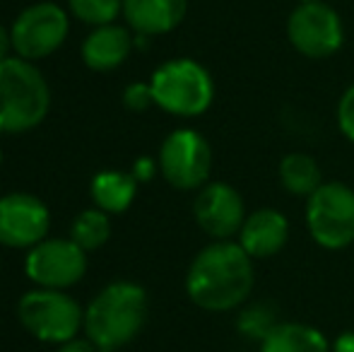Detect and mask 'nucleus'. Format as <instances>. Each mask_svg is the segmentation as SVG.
I'll return each mask as SVG.
<instances>
[{
  "label": "nucleus",
  "mask_w": 354,
  "mask_h": 352,
  "mask_svg": "<svg viewBox=\"0 0 354 352\" xmlns=\"http://www.w3.org/2000/svg\"><path fill=\"white\" fill-rule=\"evenodd\" d=\"M154 169H157V165L149 157H140L133 167V176H136V181H149L154 176Z\"/></svg>",
  "instance_id": "obj_24"
},
{
  "label": "nucleus",
  "mask_w": 354,
  "mask_h": 352,
  "mask_svg": "<svg viewBox=\"0 0 354 352\" xmlns=\"http://www.w3.org/2000/svg\"><path fill=\"white\" fill-rule=\"evenodd\" d=\"M29 280L46 290H66L82 280L87 270V251L73 239H44L32 246L24 263Z\"/></svg>",
  "instance_id": "obj_10"
},
{
  "label": "nucleus",
  "mask_w": 354,
  "mask_h": 352,
  "mask_svg": "<svg viewBox=\"0 0 354 352\" xmlns=\"http://www.w3.org/2000/svg\"><path fill=\"white\" fill-rule=\"evenodd\" d=\"M17 314L22 326L44 343H68L84 324V311L61 290L39 287L19 299Z\"/></svg>",
  "instance_id": "obj_5"
},
{
  "label": "nucleus",
  "mask_w": 354,
  "mask_h": 352,
  "mask_svg": "<svg viewBox=\"0 0 354 352\" xmlns=\"http://www.w3.org/2000/svg\"><path fill=\"white\" fill-rule=\"evenodd\" d=\"M10 46H12V37H10V34L5 32L3 27H0V63H3L5 58H8Z\"/></svg>",
  "instance_id": "obj_27"
},
{
  "label": "nucleus",
  "mask_w": 354,
  "mask_h": 352,
  "mask_svg": "<svg viewBox=\"0 0 354 352\" xmlns=\"http://www.w3.org/2000/svg\"><path fill=\"white\" fill-rule=\"evenodd\" d=\"M256 282L253 259L241 244L227 239L205 246L193 259L186 275V292L205 311H232L248 299Z\"/></svg>",
  "instance_id": "obj_1"
},
{
  "label": "nucleus",
  "mask_w": 354,
  "mask_h": 352,
  "mask_svg": "<svg viewBox=\"0 0 354 352\" xmlns=\"http://www.w3.org/2000/svg\"><path fill=\"white\" fill-rule=\"evenodd\" d=\"M56 352H99L97 348H94L92 340H68V343H63L61 348H58Z\"/></svg>",
  "instance_id": "obj_25"
},
{
  "label": "nucleus",
  "mask_w": 354,
  "mask_h": 352,
  "mask_svg": "<svg viewBox=\"0 0 354 352\" xmlns=\"http://www.w3.org/2000/svg\"><path fill=\"white\" fill-rule=\"evenodd\" d=\"M287 37L292 46L306 58H328L342 46V19L326 3H301L287 19Z\"/></svg>",
  "instance_id": "obj_8"
},
{
  "label": "nucleus",
  "mask_w": 354,
  "mask_h": 352,
  "mask_svg": "<svg viewBox=\"0 0 354 352\" xmlns=\"http://www.w3.org/2000/svg\"><path fill=\"white\" fill-rule=\"evenodd\" d=\"M0 162H3V155H0Z\"/></svg>",
  "instance_id": "obj_29"
},
{
  "label": "nucleus",
  "mask_w": 354,
  "mask_h": 352,
  "mask_svg": "<svg viewBox=\"0 0 354 352\" xmlns=\"http://www.w3.org/2000/svg\"><path fill=\"white\" fill-rule=\"evenodd\" d=\"M277 314H275V306H270L268 302H256V304L246 306V309L239 314V331H241L246 338L251 340H266L272 331L277 328Z\"/></svg>",
  "instance_id": "obj_20"
},
{
  "label": "nucleus",
  "mask_w": 354,
  "mask_h": 352,
  "mask_svg": "<svg viewBox=\"0 0 354 352\" xmlns=\"http://www.w3.org/2000/svg\"><path fill=\"white\" fill-rule=\"evenodd\" d=\"M12 48L24 61L51 56L68 37V15L53 3L27 8L12 24Z\"/></svg>",
  "instance_id": "obj_9"
},
{
  "label": "nucleus",
  "mask_w": 354,
  "mask_h": 352,
  "mask_svg": "<svg viewBox=\"0 0 354 352\" xmlns=\"http://www.w3.org/2000/svg\"><path fill=\"white\" fill-rule=\"evenodd\" d=\"M111 237V222L104 210H84L77 220L73 222V237L71 239L80 249L94 251Z\"/></svg>",
  "instance_id": "obj_19"
},
{
  "label": "nucleus",
  "mask_w": 354,
  "mask_h": 352,
  "mask_svg": "<svg viewBox=\"0 0 354 352\" xmlns=\"http://www.w3.org/2000/svg\"><path fill=\"white\" fill-rule=\"evenodd\" d=\"M154 104L174 116H201L214 99L210 73L191 58H176L154 71L149 80Z\"/></svg>",
  "instance_id": "obj_4"
},
{
  "label": "nucleus",
  "mask_w": 354,
  "mask_h": 352,
  "mask_svg": "<svg viewBox=\"0 0 354 352\" xmlns=\"http://www.w3.org/2000/svg\"><path fill=\"white\" fill-rule=\"evenodd\" d=\"M287 239L289 222L275 207H261V210L246 215V222L239 232V244L253 261L280 254Z\"/></svg>",
  "instance_id": "obj_13"
},
{
  "label": "nucleus",
  "mask_w": 354,
  "mask_h": 352,
  "mask_svg": "<svg viewBox=\"0 0 354 352\" xmlns=\"http://www.w3.org/2000/svg\"><path fill=\"white\" fill-rule=\"evenodd\" d=\"M196 222L214 241H227L239 234L246 222V207L239 191L229 183H207L196 198Z\"/></svg>",
  "instance_id": "obj_12"
},
{
  "label": "nucleus",
  "mask_w": 354,
  "mask_h": 352,
  "mask_svg": "<svg viewBox=\"0 0 354 352\" xmlns=\"http://www.w3.org/2000/svg\"><path fill=\"white\" fill-rule=\"evenodd\" d=\"M188 0H123L128 24L142 37H157L183 22Z\"/></svg>",
  "instance_id": "obj_14"
},
{
  "label": "nucleus",
  "mask_w": 354,
  "mask_h": 352,
  "mask_svg": "<svg viewBox=\"0 0 354 352\" xmlns=\"http://www.w3.org/2000/svg\"><path fill=\"white\" fill-rule=\"evenodd\" d=\"M337 126H340L342 136L350 142H354V85L345 89L337 104Z\"/></svg>",
  "instance_id": "obj_22"
},
{
  "label": "nucleus",
  "mask_w": 354,
  "mask_h": 352,
  "mask_svg": "<svg viewBox=\"0 0 354 352\" xmlns=\"http://www.w3.org/2000/svg\"><path fill=\"white\" fill-rule=\"evenodd\" d=\"M261 352H333V345L308 324H277V328L263 340Z\"/></svg>",
  "instance_id": "obj_16"
},
{
  "label": "nucleus",
  "mask_w": 354,
  "mask_h": 352,
  "mask_svg": "<svg viewBox=\"0 0 354 352\" xmlns=\"http://www.w3.org/2000/svg\"><path fill=\"white\" fill-rule=\"evenodd\" d=\"M280 181L292 196L308 198L321 188V167L304 152H292L280 162Z\"/></svg>",
  "instance_id": "obj_18"
},
{
  "label": "nucleus",
  "mask_w": 354,
  "mask_h": 352,
  "mask_svg": "<svg viewBox=\"0 0 354 352\" xmlns=\"http://www.w3.org/2000/svg\"><path fill=\"white\" fill-rule=\"evenodd\" d=\"M123 104H126V109H131V111H145L149 104H154L152 87L145 85V82H136V85L126 87V92H123Z\"/></svg>",
  "instance_id": "obj_23"
},
{
  "label": "nucleus",
  "mask_w": 354,
  "mask_h": 352,
  "mask_svg": "<svg viewBox=\"0 0 354 352\" xmlns=\"http://www.w3.org/2000/svg\"><path fill=\"white\" fill-rule=\"evenodd\" d=\"M68 3L80 22L94 24V27L111 24L118 12H123V0H68Z\"/></svg>",
  "instance_id": "obj_21"
},
{
  "label": "nucleus",
  "mask_w": 354,
  "mask_h": 352,
  "mask_svg": "<svg viewBox=\"0 0 354 352\" xmlns=\"http://www.w3.org/2000/svg\"><path fill=\"white\" fill-rule=\"evenodd\" d=\"M51 217L39 198L29 193H8L0 198V244L27 249L46 239Z\"/></svg>",
  "instance_id": "obj_11"
},
{
  "label": "nucleus",
  "mask_w": 354,
  "mask_h": 352,
  "mask_svg": "<svg viewBox=\"0 0 354 352\" xmlns=\"http://www.w3.org/2000/svg\"><path fill=\"white\" fill-rule=\"evenodd\" d=\"M51 89L24 58L0 63V133H24L46 118Z\"/></svg>",
  "instance_id": "obj_3"
},
{
  "label": "nucleus",
  "mask_w": 354,
  "mask_h": 352,
  "mask_svg": "<svg viewBox=\"0 0 354 352\" xmlns=\"http://www.w3.org/2000/svg\"><path fill=\"white\" fill-rule=\"evenodd\" d=\"M138 191V181L126 172H102L92 181V196L99 210L123 212L133 203Z\"/></svg>",
  "instance_id": "obj_17"
},
{
  "label": "nucleus",
  "mask_w": 354,
  "mask_h": 352,
  "mask_svg": "<svg viewBox=\"0 0 354 352\" xmlns=\"http://www.w3.org/2000/svg\"><path fill=\"white\" fill-rule=\"evenodd\" d=\"M133 39L126 27L104 24L97 27L82 44V61L92 71H113L128 58Z\"/></svg>",
  "instance_id": "obj_15"
},
{
  "label": "nucleus",
  "mask_w": 354,
  "mask_h": 352,
  "mask_svg": "<svg viewBox=\"0 0 354 352\" xmlns=\"http://www.w3.org/2000/svg\"><path fill=\"white\" fill-rule=\"evenodd\" d=\"M306 225L323 249H347L354 241V191L340 181L321 183L306 198Z\"/></svg>",
  "instance_id": "obj_6"
},
{
  "label": "nucleus",
  "mask_w": 354,
  "mask_h": 352,
  "mask_svg": "<svg viewBox=\"0 0 354 352\" xmlns=\"http://www.w3.org/2000/svg\"><path fill=\"white\" fill-rule=\"evenodd\" d=\"M333 352H354V331H345L335 338Z\"/></svg>",
  "instance_id": "obj_26"
},
{
  "label": "nucleus",
  "mask_w": 354,
  "mask_h": 352,
  "mask_svg": "<svg viewBox=\"0 0 354 352\" xmlns=\"http://www.w3.org/2000/svg\"><path fill=\"white\" fill-rule=\"evenodd\" d=\"M147 321V292L136 282L104 287L84 311V331L99 352H116L136 340Z\"/></svg>",
  "instance_id": "obj_2"
},
{
  "label": "nucleus",
  "mask_w": 354,
  "mask_h": 352,
  "mask_svg": "<svg viewBox=\"0 0 354 352\" xmlns=\"http://www.w3.org/2000/svg\"><path fill=\"white\" fill-rule=\"evenodd\" d=\"M301 3H323V0H301Z\"/></svg>",
  "instance_id": "obj_28"
},
{
  "label": "nucleus",
  "mask_w": 354,
  "mask_h": 352,
  "mask_svg": "<svg viewBox=\"0 0 354 352\" xmlns=\"http://www.w3.org/2000/svg\"><path fill=\"white\" fill-rule=\"evenodd\" d=\"M159 172L181 191L205 186L212 172V150L207 140L193 128H178L159 150Z\"/></svg>",
  "instance_id": "obj_7"
}]
</instances>
